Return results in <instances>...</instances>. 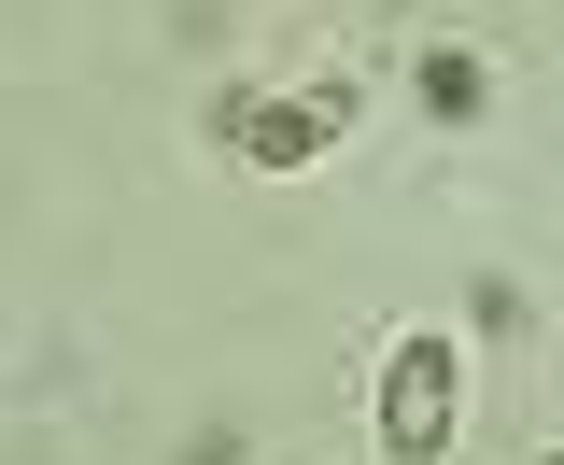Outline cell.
Masks as SVG:
<instances>
[{"instance_id":"cell-2","label":"cell","mask_w":564,"mask_h":465,"mask_svg":"<svg viewBox=\"0 0 564 465\" xmlns=\"http://www.w3.org/2000/svg\"><path fill=\"white\" fill-rule=\"evenodd\" d=\"M226 141H240L254 170H311V155H339V141H352V85H296V99H226Z\"/></svg>"},{"instance_id":"cell-1","label":"cell","mask_w":564,"mask_h":465,"mask_svg":"<svg viewBox=\"0 0 564 465\" xmlns=\"http://www.w3.org/2000/svg\"><path fill=\"white\" fill-rule=\"evenodd\" d=\"M452 423H466V353L437 325H410L367 381V437H381V465H452Z\"/></svg>"}]
</instances>
